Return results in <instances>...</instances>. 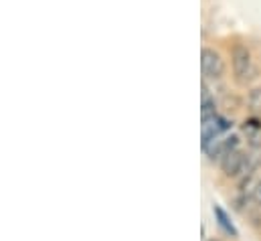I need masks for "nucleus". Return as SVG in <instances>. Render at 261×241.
I'll return each mask as SVG.
<instances>
[{"label": "nucleus", "instance_id": "nucleus-4", "mask_svg": "<svg viewBox=\"0 0 261 241\" xmlns=\"http://www.w3.org/2000/svg\"><path fill=\"white\" fill-rule=\"evenodd\" d=\"M215 211V217H217V221H219V225H221V229L225 231V233H229V235H233V237H237V229H235V225L229 221V217H227V213L221 209V207H215L213 209Z\"/></svg>", "mask_w": 261, "mask_h": 241}, {"label": "nucleus", "instance_id": "nucleus-6", "mask_svg": "<svg viewBox=\"0 0 261 241\" xmlns=\"http://www.w3.org/2000/svg\"><path fill=\"white\" fill-rule=\"evenodd\" d=\"M253 201L261 205V181L257 182V184H255V188H253Z\"/></svg>", "mask_w": 261, "mask_h": 241}, {"label": "nucleus", "instance_id": "nucleus-5", "mask_svg": "<svg viewBox=\"0 0 261 241\" xmlns=\"http://www.w3.org/2000/svg\"><path fill=\"white\" fill-rule=\"evenodd\" d=\"M249 108H251L253 112L261 114V87L251 91V95H249Z\"/></svg>", "mask_w": 261, "mask_h": 241}, {"label": "nucleus", "instance_id": "nucleus-1", "mask_svg": "<svg viewBox=\"0 0 261 241\" xmlns=\"http://www.w3.org/2000/svg\"><path fill=\"white\" fill-rule=\"evenodd\" d=\"M233 71H235V77L239 83H247L253 79L255 69L251 65V53L243 45H237L233 49Z\"/></svg>", "mask_w": 261, "mask_h": 241}, {"label": "nucleus", "instance_id": "nucleus-2", "mask_svg": "<svg viewBox=\"0 0 261 241\" xmlns=\"http://www.w3.org/2000/svg\"><path fill=\"white\" fill-rule=\"evenodd\" d=\"M200 69L206 79H219L225 73V63L221 55L213 49H202L200 51Z\"/></svg>", "mask_w": 261, "mask_h": 241}, {"label": "nucleus", "instance_id": "nucleus-3", "mask_svg": "<svg viewBox=\"0 0 261 241\" xmlns=\"http://www.w3.org/2000/svg\"><path fill=\"white\" fill-rule=\"evenodd\" d=\"M243 164H245V154L237 148H233L225 156H221V168L227 177H237L241 173Z\"/></svg>", "mask_w": 261, "mask_h": 241}, {"label": "nucleus", "instance_id": "nucleus-7", "mask_svg": "<svg viewBox=\"0 0 261 241\" xmlns=\"http://www.w3.org/2000/svg\"><path fill=\"white\" fill-rule=\"evenodd\" d=\"M208 241H219V239H208Z\"/></svg>", "mask_w": 261, "mask_h": 241}]
</instances>
